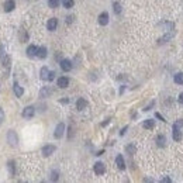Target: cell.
I'll use <instances>...</instances> for the list:
<instances>
[{
	"mask_svg": "<svg viewBox=\"0 0 183 183\" xmlns=\"http://www.w3.org/2000/svg\"><path fill=\"white\" fill-rule=\"evenodd\" d=\"M155 116H156V117H158V118H159V120H161V121L166 123V120H165V118H163V117H162V116H161V114H159V113H156V114H155Z\"/></svg>",
	"mask_w": 183,
	"mask_h": 183,
	"instance_id": "obj_35",
	"label": "cell"
},
{
	"mask_svg": "<svg viewBox=\"0 0 183 183\" xmlns=\"http://www.w3.org/2000/svg\"><path fill=\"white\" fill-rule=\"evenodd\" d=\"M73 21V16H68V20H66V23L68 24H70V23Z\"/></svg>",
	"mask_w": 183,
	"mask_h": 183,
	"instance_id": "obj_36",
	"label": "cell"
},
{
	"mask_svg": "<svg viewBox=\"0 0 183 183\" xmlns=\"http://www.w3.org/2000/svg\"><path fill=\"white\" fill-rule=\"evenodd\" d=\"M47 55H48V52H47L45 47H40V48H38V51H37V56H38L40 59H45Z\"/></svg>",
	"mask_w": 183,
	"mask_h": 183,
	"instance_id": "obj_15",
	"label": "cell"
},
{
	"mask_svg": "<svg viewBox=\"0 0 183 183\" xmlns=\"http://www.w3.org/2000/svg\"><path fill=\"white\" fill-rule=\"evenodd\" d=\"M2 64H3V68H6V70H7L6 73H9L10 64H11V58H10L9 55H4L3 58H2Z\"/></svg>",
	"mask_w": 183,
	"mask_h": 183,
	"instance_id": "obj_10",
	"label": "cell"
},
{
	"mask_svg": "<svg viewBox=\"0 0 183 183\" xmlns=\"http://www.w3.org/2000/svg\"><path fill=\"white\" fill-rule=\"evenodd\" d=\"M142 127L146 128V130H152V128L155 127V120H152V118L145 120V121L142 123Z\"/></svg>",
	"mask_w": 183,
	"mask_h": 183,
	"instance_id": "obj_16",
	"label": "cell"
},
{
	"mask_svg": "<svg viewBox=\"0 0 183 183\" xmlns=\"http://www.w3.org/2000/svg\"><path fill=\"white\" fill-rule=\"evenodd\" d=\"M7 142H9L10 146H17L18 145V137H17V134H16V131L10 130V131L7 132Z\"/></svg>",
	"mask_w": 183,
	"mask_h": 183,
	"instance_id": "obj_1",
	"label": "cell"
},
{
	"mask_svg": "<svg viewBox=\"0 0 183 183\" xmlns=\"http://www.w3.org/2000/svg\"><path fill=\"white\" fill-rule=\"evenodd\" d=\"M64 132H65V124L64 123H59L58 125H56V128H55V132H54V137L55 138H61L62 135H64Z\"/></svg>",
	"mask_w": 183,
	"mask_h": 183,
	"instance_id": "obj_4",
	"label": "cell"
},
{
	"mask_svg": "<svg viewBox=\"0 0 183 183\" xmlns=\"http://www.w3.org/2000/svg\"><path fill=\"white\" fill-rule=\"evenodd\" d=\"M61 69L65 70V72H69L72 69V62L69 59H62L61 61Z\"/></svg>",
	"mask_w": 183,
	"mask_h": 183,
	"instance_id": "obj_8",
	"label": "cell"
},
{
	"mask_svg": "<svg viewBox=\"0 0 183 183\" xmlns=\"http://www.w3.org/2000/svg\"><path fill=\"white\" fill-rule=\"evenodd\" d=\"M62 4H64L65 9H72L75 2H73V0H62Z\"/></svg>",
	"mask_w": 183,
	"mask_h": 183,
	"instance_id": "obj_25",
	"label": "cell"
},
{
	"mask_svg": "<svg viewBox=\"0 0 183 183\" xmlns=\"http://www.w3.org/2000/svg\"><path fill=\"white\" fill-rule=\"evenodd\" d=\"M99 24L100 25H107L109 24V13L103 11L100 16H99Z\"/></svg>",
	"mask_w": 183,
	"mask_h": 183,
	"instance_id": "obj_7",
	"label": "cell"
},
{
	"mask_svg": "<svg viewBox=\"0 0 183 183\" xmlns=\"http://www.w3.org/2000/svg\"><path fill=\"white\" fill-rule=\"evenodd\" d=\"M161 182H162V183H171V179H169V177H163Z\"/></svg>",
	"mask_w": 183,
	"mask_h": 183,
	"instance_id": "obj_38",
	"label": "cell"
},
{
	"mask_svg": "<svg viewBox=\"0 0 183 183\" xmlns=\"http://www.w3.org/2000/svg\"><path fill=\"white\" fill-rule=\"evenodd\" d=\"M58 86L59 87H62V89L68 87V86H69V79H68L66 76H61L58 79Z\"/></svg>",
	"mask_w": 183,
	"mask_h": 183,
	"instance_id": "obj_13",
	"label": "cell"
},
{
	"mask_svg": "<svg viewBox=\"0 0 183 183\" xmlns=\"http://www.w3.org/2000/svg\"><path fill=\"white\" fill-rule=\"evenodd\" d=\"M34 114H35V109H34L33 106H28L23 110V117H24V118H33Z\"/></svg>",
	"mask_w": 183,
	"mask_h": 183,
	"instance_id": "obj_3",
	"label": "cell"
},
{
	"mask_svg": "<svg viewBox=\"0 0 183 183\" xmlns=\"http://www.w3.org/2000/svg\"><path fill=\"white\" fill-rule=\"evenodd\" d=\"M4 56V47L0 45V58H3Z\"/></svg>",
	"mask_w": 183,
	"mask_h": 183,
	"instance_id": "obj_34",
	"label": "cell"
},
{
	"mask_svg": "<svg viewBox=\"0 0 183 183\" xmlns=\"http://www.w3.org/2000/svg\"><path fill=\"white\" fill-rule=\"evenodd\" d=\"M48 6L51 9H56L59 6V0H48Z\"/></svg>",
	"mask_w": 183,
	"mask_h": 183,
	"instance_id": "obj_28",
	"label": "cell"
},
{
	"mask_svg": "<svg viewBox=\"0 0 183 183\" xmlns=\"http://www.w3.org/2000/svg\"><path fill=\"white\" fill-rule=\"evenodd\" d=\"M182 127H183V120H177V121L173 124V128H179L180 130Z\"/></svg>",
	"mask_w": 183,
	"mask_h": 183,
	"instance_id": "obj_31",
	"label": "cell"
},
{
	"mask_svg": "<svg viewBox=\"0 0 183 183\" xmlns=\"http://www.w3.org/2000/svg\"><path fill=\"white\" fill-rule=\"evenodd\" d=\"M56 27H58V18H55V17L49 18L48 23H47V28H48L49 31H55Z\"/></svg>",
	"mask_w": 183,
	"mask_h": 183,
	"instance_id": "obj_5",
	"label": "cell"
},
{
	"mask_svg": "<svg viewBox=\"0 0 183 183\" xmlns=\"http://www.w3.org/2000/svg\"><path fill=\"white\" fill-rule=\"evenodd\" d=\"M14 7H16V2H14V0H6V2H4V11L10 13V11H13V10H14Z\"/></svg>",
	"mask_w": 183,
	"mask_h": 183,
	"instance_id": "obj_9",
	"label": "cell"
},
{
	"mask_svg": "<svg viewBox=\"0 0 183 183\" xmlns=\"http://www.w3.org/2000/svg\"><path fill=\"white\" fill-rule=\"evenodd\" d=\"M27 40H28V34L25 33L24 30H21L20 31V41H21V42H25Z\"/></svg>",
	"mask_w": 183,
	"mask_h": 183,
	"instance_id": "obj_27",
	"label": "cell"
},
{
	"mask_svg": "<svg viewBox=\"0 0 183 183\" xmlns=\"http://www.w3.org/2000/svg\"><path fill=\"white\" fill-rule=\"evenodd\" d=\"M7 166H9L10 175H11V176H14V175H16V163H14V161H9Z\"/></svg>",
	"mask_w": 183,
	"mask_h": 183,
	"instance_id": "obj_22",
	"label": "cell"
},
{
	"mask_svg": "<svg viewBox=\"0 0 183 183\" xmlns=\"http://www.w3.org/2000/svg\"><path fill=\"white\" fill-rule=\"evenodd\" d=\"M55 151H56V146L55 145H45L42 148V155L44 156H49V155H52Z\"/></svg>",
	"mask_w": 183,
	"mask_h": 183,
	"instance_id": "obj_6",
	"label": "cell"
},
{
	"mask_svg": "<svg viewBox=\"0 0 183 183\" xmlns=\"http://www.w3.org/2000/svg\"><path fill=\"white\" fill-rule=\"evenodd\" d=\"M86 106H87V101H86L85 99L80 97L79 100L76 101V109H78V110H80V111H82L83 109H86Z\"/></svg>",
	"mask_w": 183,
	"mask_h": 183,
	"instance_id": "obj_19",
	"label": "cell"
},
{
	"mask_svg": "<svg viewBox=\"0 0 183 183\" xmlns=\"http://www.w3.org/2000/svg\"><path fill=\"white\" fill-rule=\"evenodd\" d=\"M37 51H38V48H37L35 45H30L27 48V55L30 56V58H33V56H37Z\"/></svg>",
	"mask_w": 183,
	"mask_h": 183,
	"instance_id": "obj_18",
	"label": "cell"
},
{
	"mask_svg": "<svg viewBox=\"0 0 183 183\" xmlns=\"http://www.w3.org/2000/svg\"><path fill=\"white\" fill-rule=\"evenodd\" d=\"M125 151H127L130 155H134V154L137 152V148H135V145H131V144H130V145L125 146Z\"/></svg>",
	"mask_w": 183,
	"mask_h": 183,
	"instance_id": "obj_24",
	"label": "cell"
},
{
	"mask_svg": "<svg viewBox=\"0 0 183 183\" xmlns=\"http://www.w3.org/2000/svg\"><path fill=\"white\" fill-rule=\"evenodd\" d=\"M113 7H114V13H116V14H120V13H121V4L120 3H114L113 4Z\"/></svg>",
	"mask_w": 183,
	"mask_h": 183,
	"instance_id": "obj_30",
	"label": "cell"
},
{
	"mask_svg": "<svg viewBox=\"0 0 183 183\" xmlns=\"http://www.w3.org/2000/svg\"><path fill=\"white\" fill-rule=\"evenodd\" d=\"M173 31H171V33H169V34H166V35H165V37H162V38H161V40H159V44H162V42H166V41H168L169 40V38H172V37H173Z\"/></svg>",
	"mask_w": 183,
	"mask_h": 183,
	"instance_id": "obj_26",
	"label": "cell"
},
{
	"mask_svg": "<svg viewBox=\"0 0 183 183\" xmlns=\"http://www.w3.org/2000/svg\"><path fill=\"white\" fill-rule=\"evenodd\" d=\"M51 93H52V90L49 87H42L41 89V92H40V96L41 97H49Z\"/></svg>",
	"mask_w": 183,
	"mask_h": 183,
	"instance_id": "obj_20",
	"label": "cell"
},
{
	"mask_svg": "<svg viewBox=\"0 0 183 183\" xmlns=\"http://www.w3.org/2000/svg\"><path fill=\"white\" fill-rule=\"evenodd\" d=\"M116 165H117V168L121 169V171H124V169H125V162H124V158H123V155H117Z\"/></svg>",
	"mask_w": 183,
	"mask_h": 183,
	"instance_id": "obj_11",
	"label": "cell"
},
{
	"mask_svg": "<svg viewBox=\"0 0 183 183\" xmlns=\"http://www.w3.org/2000/svg\"><path fill=\"white\" fill-rule=\"evenodd\" d=\"M58 179H59V172H58V171H52V173H51V180H52V182H56Z\"/></svg>",
	"mask_w": 183,
	"mask_h": 183,
	"instance_id": "obj_29",
	"label": "cell"
},
{
	"mask_svg": "<svg viewBox=\"0 0 183 183\" xmlns=\"http://www.w3.org/2000/svg\"><path fill=\"white\" fill-rule=\"evenodd\" d=\"M54 78H55V73H54V72H51V73H49V78H48V80H49V82H51V80H54Z\"/></svg>",
	"mask_w": 183,
	"mask_h": 183,
	"instance_id": "obj_37",
	"label": "cell"
},
{
	"mask_svg": "<svg viewBox=\"0 0 183 183\" xmlns=\"http://www.w3.org/2000/svg\"><path fill=\"white\" fill-rule=\"evenodd\" d=\"M49 73H51V72H49L48 68H47V66H42V68H41V72H40V78H41L42 80H48Z\"/></svg>",
	"mask_w": 183,
	"mask_h": 183,
	"instance_id": "obj_12",
	"label": "cell"
},
{
	"mask_svg": "<svg viewBox=\"0 0 183 183\" xmlns=\"http://www.w3.org/2000/svg\"><path fill=\"white\" fill-rule=\"evenodd\" d=\"M173 80L177 83V85H183V73L182 72L176 73V75H175V78H173Z\"/></svg>",
	"mask_w": 183,
	"mask_h": 183,
	"instance_id": "obj_23",
	"label": "cell"
},
{
	"mask_svg": "<svg viewBox=\"0 0 183 183\" xmlns=\"http://www.w3.org/2000/svg\"><path fill=\"white\" fill-rule=\"evenodd\" d=\"M93 171H95V173L96 175H103L104 172H106V165L103 163V162H96L95 163V166H93Z\"/></svg>",
	"mask_w": 183,
	"mask_h": 183,
	"instance_id": "obj_2",
	"label": "cell"
},
{
	"mask_svg": "<svg viewBox=\"0 0 183 183\" xmlns=\"http://www.w3.org/2000/svg\"><path fill=\"white\" fill-rule=\"evenodd\" d=\"M3 120H4V111L2 109H0V125H2V123H3Z\"/></svg>",
	"mask_w": 183,
	"mask_h": 183,
	"instance_id": "obj_32",
	"label": "cell"
},
{
	"mask_svg": "<svg viewBox=\"0 0 183 183\" xmlns=\"http://www.w3.org/2000/svg\"><path fill=\"white\" fill-rule=\"evenodd\" d=\"M177 100H179L180 104H183V93H180V95H179V99H177Z\"/></svg>",
	"mask_w": 183,
	"mask_h": 183,
	"instance_id": "obj_39",
	"label": "cell"
},
{
	"mask_svg": "<svg viewBox=\"0 0 183 183\" xmlns=\"http://www.w3.org/2000/svg\"><path fill=\"white\" fill-rule=\"evenodd\" d=\"M127 130H128V127H124V128H123V130H121V131H120V135H124Z\"/></svg>",
	"mask_w": 183,
	"mask_h": 183,
	"instance_id": "obj_40",
	"label": "cell"
},
{
	"mask_svg": "<svg viewBox=\"0 0 183 183\" xmlns=\"http://www.w3.org/2000/svg\"><path fill=\"white\" fill-rule=\"evenodd\" d=\"M13 90H14V93H16V96H17V97H21V96L24 95V89H23L21 86H18L17 83H14V87H13Z\"/></svg>",
	"mask_w": 183,
	"mask_h": 183,
	"instance_id": "obj_17",
	"label": "cell"
},
{
	"mask_svg": "<svg viewBox=\"0 0 183 183\" xmlns=\"http://www.w3.org/2000/svg\"><path fill=\"white\" fill-rule=\"evenodd\" d=\"M172 137H173L175 141H180L182 140V131H180L179 128H173V135Z\"/></svg>",
	"mask_w": 183,
	"mask_h": 183,
	"instance_id": "obj_21",
	"label": "cell"
},
{
	"mask_svg": "<svg viewBox=\"0 0 183 183\" xmlns=\"http://www.w3.org/2000/svg\"><path fill=\"white\" fill-rule=\"evenodd\" d=\"M154 104H155V101H151V103H150V104H148V106H146V107H145V109H144V111H148V110H151V107H152V106H154Z\"/></svg>",
	"mask_w": 183,
	"mask_h": 183,
	"instance_id": "obj_33",
	"label": "cell"
},
{
	"mask_svg": "<svg viewBox=\"0 0 183 183\" xmlns=\"http://www.w3.org/2000/svg\"><path fill=\"white\" fill-rule=\"evenodd\" d=\"M156 144H158L159 148H163V146L166 145V137H165L163 134H159L158 137H156Z\"/></svg>",
	"mask_w": 183,
	"mask_h": 183,
	"instance_id": "obj_14",
	"label": "cell"
}]
</instances>
